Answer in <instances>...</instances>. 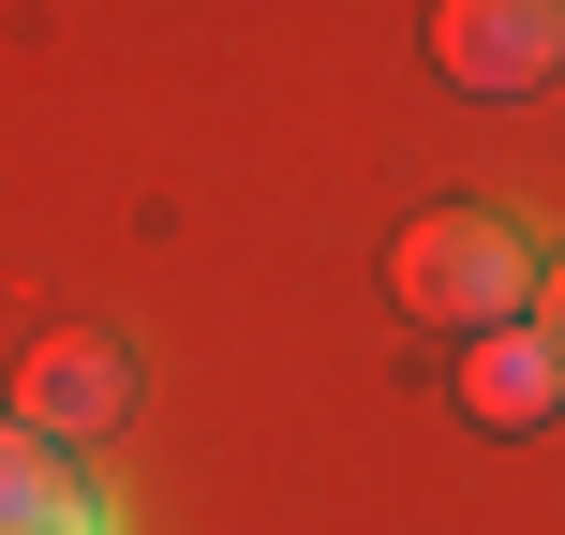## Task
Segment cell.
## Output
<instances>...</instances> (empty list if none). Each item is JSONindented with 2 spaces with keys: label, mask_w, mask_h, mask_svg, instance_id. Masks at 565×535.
Instances as JSON below:
<instances>
[{
  "label": "cell",
  "mask_w": 565,
  "mask_h": 535,
  "mask_svg": "<svg viewBox=\"0 0 565 535\" xmlns=\"http://www.w3.org/2000/svg\"><path fill=\"white\" fill-rule=\"evenodd\" d=\"M15 506H45V431L0 417V521H15Z\"/></svg>",
  "instance_id": "cell-5"
},
{
  "label": "cell",
  "mask_w": 565,
  "mask_h": 535,
  "mask_svg": "<svg viewBox=\"0 0 565 535\" xmlns=\"http://www.w3.org/2000/svg\"><path fill=\"white\" fill-rule=\"evenodd\" d=\"M536 328H551V342H565V254H551V268H536Z\"/></svg>",
  "instance_id": "cell-6"
},
{
  "label": "cell",
  "mask_w": 565,
  "mask_h": 535,
  "mask_svg": "<svg viewBox=\"0 0 565 535\" xmlns=\"http://www.w3.org/2000/svg\"><path fill=\"white\" fill-rule=\"evenodd\" d=\"M119 402H135V357H119L105 328L30 342V372H15V417L45 431V447H75V431H119Z\"/></svg>",
  "instance_id": "cell-3"
},
{
  "label": "cell",
  "mask_w": 565,
  "mask_h": 535,
  "mask_svg": "<svg viewBox=\"0 0 565 535\" xmlns=\"http://www.w3.org/2000/svg\"><path fill=\"white\" fill-rule=\"evenodd\" d=\"M431 75L477 89V105L551 89L565 75V0H431Z\"/></svg>",
  "instance_id": "cell-2"
},
{
  "label": "cell",
  "mask_w": 565,
  "mask_h": 535,
  "mask_svg": "<svg viewBox=\"0 0 565 535\" xmlns=\"http://www.w3.org/2000/svg\"><path fill=\"white\" fill-rule=\"evenodd\" d=\"M536 268L551 254L507 208H431V224H402L387 298H402V328H521V312H536Z\"/></svg>",
  "instance_id": "cell-1"
},
{
  "label": "cell",
  "mask_w": 565,
  "mask_h": 535,
  "mask_svg": "<svg viewBox=\"0 0 565 535\" xmlns=\"http://www.w3.org/2000/svg\"><path fill=\"white\" fill-rule=\"evenodd\" d=\"M461 417L477 431H551L565 417V342L521 312V328H477V357H461Z\"/></svg>",
  "instance_id": "cell-4"
}]
</instances>
